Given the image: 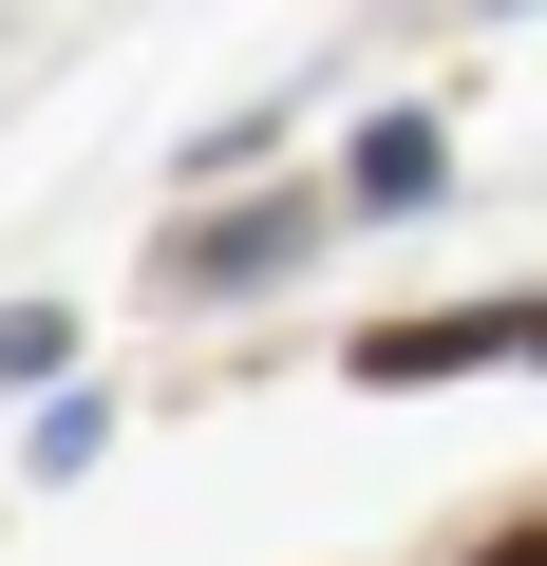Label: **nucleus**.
<instances>
[{"label":"nucleus","instance_id":"1","mask_svg":"<svg viewBox=\"0 0 547 566\" xmlns=\"http://www.w3.org/2000/svg\"><path fill=\"white\" fill-rule=\"evenodd\" d=\"M303 227H322L303 189H284V208H227V227H170V245H151V283H189V303H227V283H264V264H303Z\"/></svg>","mask_w":547,"mask_h":566},{"label":"nucleus","instance_id":"2","mask_svg":"<svg viewBox=\"0 0 547 566\" xmlns=\"http://www.w3.org/2000/svg\"><path fill=\"white\" fill-rule=\"evenodd\" d=\"M453 359H547V303H472V322H378L359 378H453Z\"/></svg>","mask_w":547,"mask_h":566},{"label":"nucleus","instance_id":"3","mask_svg":"<svg viewBox=\"0 0 547 566\" xmlns=\"http://www.w3.org/2000/svg\"><path fill=\"white\" fill-rule=\"evenodd\" d=\"M359 189L415 208V189H434V114H378V133H359Z\"/></svg>","mask_w":547,"mask_h":566},{"label":"nucleus","instance_id":"4","mask_svg":"<svg viewBox=\"0 0 547 566\" xmlns=\"http://www.w3.org/2000/svg\"><path fill=\"white\" fill-rule=\"evenodd\" d=\"M57 359H76V322H57V303H0V378H57Z\"/></svg>","mask_w":547,"mask_h":566},{"label":"nucleus","instance_id":"5","mask_svg":"<svg viewBox=\"0 0 547 566\" xmlns=\"http://www.w3.org/2000/svg\"><path fill=\"white\" fill-rule=\"evenodd\" d=\"M491 566H547V528H509V547H491Z\"/></svg>","mask_w":547,"mask_h":566}]
</instances>
